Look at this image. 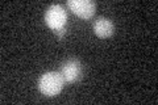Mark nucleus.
<instances>
[{"label":"nucleus","mask_w":158,"mask_h":105,"mask_svg":"<svg viewBox=\"0 0 158 105\" xmlns=\"http://www.w3.org/2000/svg\"><path fill=\"white\" fill-rule=\"evenodd\" d=\"M63 78L62 75L57 71H49L41 75L38 79V88L45 96L53 97L58 95L63 88Z\"/></svg>","instance_id":"f257e3e1"},{"label":"nucleus","mask_w":158,"mask_h":105,"mask_svg":"<svg viewBox=\"0 0 158 105\" xmlns=\"http://www.w3.org/2000/svg\"><path fill=\"white\" fill-rule=\"evenodd\" d=\"M45 21L48 26L53 30L63 29L67 21V12L61 4H52L45 13Z\"/></svg>","instance_id":"f03ea898"},{"label":"nucleus","mask_w":158,"mask_h":105,"mask_svg":"<svg viewBox=\"0 0 158 105\" xmlns=\"http://www.w3.org/2000/svg\"><path fill=\"white\" fill-rule=\"evenodd\" d=\"M69 9L83 20H88L94 16L96 9V4L91 0H69Z\"/></svg>","instance_id":"7ed1b4c3"},{"label":"nucleus","mask_w":158,"mask_h":105,"mask_svg":"<svg viewBox=\"0 0 158 105\" xmlns=\"http://www.w3.org/2000/svg\"><path fill=\"white\" fill-rule=\"evenodd\" d=\"M59 74L62 75L65 83H75L82 76V64L75 58L67 59V61L62 64Z\"/></svg>","instance_id":"20e7f679"},{"label":"nucleus","mask_w":158,"mask_h":105,"mask_svg":"<svg viewBox=\"0 0 158 105\" xmlns=\"http://www.w3.org/2000/svg\"><path fill=\"white\" fill-rule=\"evenodd\" d=\"M94 32L98 37H102V38H107V37H111L113 32H115V25L111 21L110 18L107 17H99L94 21Z\"/></svg>","instance_id":"39448f33"},{"label":"nucleus","mask_w":158,"mask_h":105,"mask_svg":"<svg viewBox=\"0 0 158 105\" xmlns=\"http://www.w3.org/2000/svg\"><path fill=\"white\" fill-rule=\"evenodd\" d=\"M65 32H66V29L63 28V29H59V30H57L56 33H57V36H58L59 38H61V37H63V36H65Z\"/></svg>","instance_id":"423d86ee"}]
</instances>
